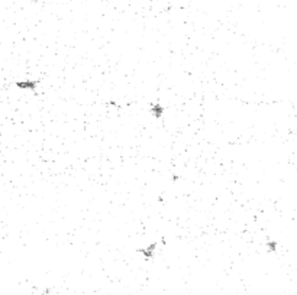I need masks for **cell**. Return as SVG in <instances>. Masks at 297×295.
Here are the masks:
<instances>
[{"instance_id":"6da1fadb","label":"cell","mask_w":297,"mask_h":295,"mask_svg":"<svg viewBox=\"0 0 297 295\" xmlns=\"http://www.w3.org/2000/svg\"><path fill=\"white\" fill-rule=\"evenodd\" d=\"M16 87H19L22 90H35L36 81H19L16 83Z\"/></svg>"}]
</instances>
